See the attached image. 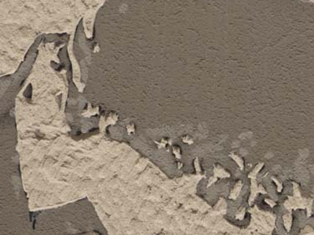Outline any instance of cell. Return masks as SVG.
Returning <instances> with one entry per match:
<instances>
[{
	"label": "cell",
	"mask_w": 314,
	"mask_h": 235,
	"mask_svg": "<svg viewBox=\"0 0 314 235\" xmlns=\"http://www.w3.org/2000/svg\"><path fill=\"white\" fill-rule=\"evenodd\" d=\"M264 166V163L263 162H260V163H258L256 165V166H255V168L253 169L250 172V174L248 175V178L250 179H256V176H257V173L261 171V169L262 168V166Z\"/></svg>",
	"instance_id": "7"
},
{
	"label": "cell",
	"mask_w": 314,
	"mask_h": 235,
	"mask_svg": "<svg viewBox=\"0 0 314 235\" xmlns=\"http://www.w3.org/2000/svg\"><path fill=\"white\" fill-rule=\"evenodd\" d=\"M272 179H273V181L275 182V183L277 184V191L278 192H281V191L282 190V185L281 184V183H279V182H278L277 179L275 178L274 177H272Z\"/></svg>",
	"instance_id": "14"
},
{
	"label": "cell",
	"mask_w": 314,
	"mask_h": 235,
	"mask_svg": "<svg viewBox=\"0 0 314 235\" xmlns=\"http://www.w3.org/2000/svg\"><path fill=\"white\" fill-rule=\"evenodd\" d=\"M230 157L232 158L233 160L238 164V166H239L241 170H243V169H244V160H243V158L241 157V156H239L238 154H236V153H230Z\"/></svg>",
	"instance_id": "6"
},
{
	"label": "cell",
	"mask_w": 314,
	"mask_h": 235,
	"mask_svg": "<svg viewBox=\"0 0 314 235\" xmlns=\"http://www.w3.org/2000/svg\"><path fill=\"white\" fill-rule=\"evenodd\" d=\"M283 223H284V225H285L286 228V231L289 232L290 229H291V226H292V215L291 214H286L283 216Z\"/></svg>",
	"instance_id": "9"
},
{
	"label": "cell",
	"mask_w": 314,
	"mask_h": 235,
	"mask_svg": "<svg viewBox=\"0 0 314 235\" xmlns=\"http://www.w3.org/2000/svg\"><path fill=\"white\" fill-rule=\"evenodd\" d=\"M99 113V107H87L83 112H82V116H86V117H90L92 116H96Z\"/></svg>",
	"instance_id": "5"
},
{
	"label": "cell",
	"mask_w": 314,
	"mask_h": 235,
	"mask_svg": "<svg viewBox=\"0 0 314 235\" xmlns=\"http://www.w3.org/2000/svg\"><path fill=\"white\" fill-rule=\"evenodd\" d=\"M126 132H127V134H128L129 136L132 135V134H134L135 131H136V126H135L134 123L128 124V125L126 126Z\"/></svg>",
	"instance_id": "11"
},
{
	"label": "cell",
	"mask_w": 314,
	"mask_h": 235,
	"mask_svg": "<svg viewBox=\"0 0 314 235\" xmlns=\"http://www.w3.org/2000/svg\"><path fill=\"white\" fill-rule=\"evenodd\" d=\"M172 151H173V153L175 156V157L178 159V160H180L181 157H182V151H181V148L179 146H172Z\"/></svg>",
	"instance_id": "10"
},
{
	"label": "cell",
	"mask_w": 314,
	"mask_h": 235,
	"mask_svg": "<svg viewBox=\"0 0 314 235\" xmlns=\"http://www.w3.org/2000/svg\"><path fill=\"white\" fill-rule=\"evenodd\" d=\"M119 116L118 115L114 112H110L107 115H103L101 116V121L99 123V126L101 129H105L106 126L109 125H115L118 122Z\"/></svg>",
	"instance_id": "1"
},
{
	"label": "cell",
	"mask_w": 314,
	"mask_h": 235,
	"mask_svg": "<svg viewBox=\"0 0 314 235\" xmlns=\"http://www.w3.org/2000/svg\"><path fill=\"white\" fill-rule=\"evenodd\" d=\"M182 141H183V142L184 143H186V144H189V145H191V144H193L194 143V139L190 137V136H188V135H186V136H184L183 137H182Z\"/></svg>",
	"instance_id": "12"
},
{
	"label": "cell",
	"mask_w": 314,
	"mask_h": 235,
	"mask_svg": "<svg viewBox=\"0 0 314 235\" xmlns=\"http://www.w3.org/2000/svg\"><path fill=\"white\" fill-rule=\"evenodd\" d=\"M214 175L217 177V178H230V172H227V171L224 169L223 166H221L220 165H215V168H214Z\"/></svg>",
	"instance_id": "3"
},
{
	"label": "cell",
	"mask_w": 314,
	"mask_h": 235,
	"mask_svg": "<svg viewBox=\"0 0 314 235\" xmlns=\"http://www.w3.org/2000/svg\"><path fill=\"white\" fill-rule=\"evenodd\" d=\"M258 192H261L263 194H265L266 193V191L265 190V188L261 185H259L257 186L256 181V179H251V188H250V196L249 198V205L250 206L251 204L254 202V200L256 198V195Z\"/></svg>",
	"instance_id": "2"
},
{
	"label": "cell",
	"mask_w": 314,
	"mask_h": 235,
	"mask_svg": "<svg viewBox=\"0 0 314 235\" xmlns=\"http://www.w3.org/2000/svg\"><path fill=\"white\" fill-rule=\"evenodd\" d=\"M194 167H195V171L199 173L200 171H201V168H200V161H199V158L196 157L194 159Z\"/></svg>",
	"instance_id": "13"
},
{
	"label": "cell",
	"mask_w": 314,
	"mask_h": 235,
	"mask_svg": "<svg viewBox=\"0 0 314 235\" xmlns=\"http://www.w3.org/2000/svg\"><path fill=\"white\" fill-rule=\"evenodd\" d=\"M155 143L157 144V146H158V148H165L167 145H171L172 142L171 140L168 139V138H163L159 142L156 141Z\"/></svg>",
	"instance_id": "8"
},
{
	"label": "cell",
	"mask_w": 314,
	"mask_h": 235,
	"mask_svg": "<svg viewBox=\"0 0 314 235\" xmlns=\"http://www.w3.org/2000/svg\"><path fill=\"white\" fill-rule=\"evenodd\" d=\"M242 186H243V183H242V182H241V181H239V182L236 184V186H235V187H234V189L231 191L230 195V199L237 198V197L239 196L240 192H241Z\"/></svg>",
	"instance_id": "4"
},
{
	"label": "cell",
	"mask_w": 314,
	"mask_h": 235,
	"mask_svg": "<svg viewBox=\"0 0 314 235\" xmlns=\"http://www.w3.org/2000/svg\"><path fill=\"white\" fill-rule=\"evenodd\" d=\"M265 203H267L268 204H269L270 206H271V207H273L274 206H276V204L277 203H275V202H273V201H271V200H270V199H265Z\"/></svg>",
	"instance_id": "16"
},
{
	"label": "cell",
	"mask_w": 314,
	"mask_h": 235,
	"mask_svg": "<svg viewBox=\"0 0 314 235\" xmlns=\"http://www.w3.org/2000/svg\"><path fill=\"white\" fill-rule=\"evenodd\" d=\"M182 166H183V162H178V168H182Z\"/></svg>",
	"instance_id": "17"
},
{
	"label": "cell",
	"mask_w": 314,
	"mask_h": 235,
	"mask_svg": "<svg viewBox=\"0 0 314 235\" xmlns=\"http://www.w3.org/2000/svg\"><path fill=\"white\" fill-rule=\"evenodd\" d=\"M216 180H217V177H215V176H214V177H212V178H209V183H208V187H209L210 185H212L214 183H215V182H216Z\"/></svg>",
	"instance_id": "15"
}]
</instances>
